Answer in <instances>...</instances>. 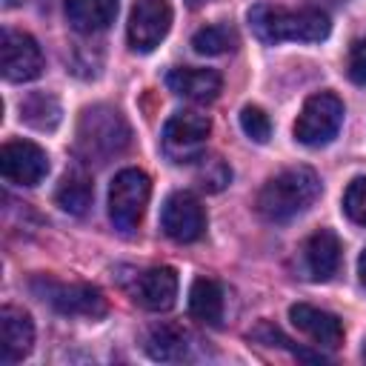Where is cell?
<instances>
[{
	"label": "cell",
	"instance_id": "obj_1",
	"mask_svg": "<svg viewBox=\"0 0 366 366\" xmlns=\"http://www.w3.org/2000/svg\"><path fill=\"white\" fill-rule=\"evenodd\" d=\"M249 26L263 43H317L326 40L332 23L320 9H283L272 3H257L249 9Z\"/></svg>",
	"mask_w": 366,
	"mask_h": 366
},
{
	"label": "cell",
	"instance_id": "obj_2",
	"mask_svg": "<svg viewBox=\"0 0 366 366\" xmlns=\"http://www.w3.org/2000/svg\"><path fill=\"white\" fill-rule=\"evenodd\" d=\"M320 197V177L309 166H289L266 180L257 194V212L272 223H286L303 214Z\"/></svg>",
	"mask_w": 366,
	"mask_h": 366
},
{
	"label": "cell",
	"instance_id": "obj_3",
	"mask_svg": "<svg viewBox=\"0 0 366 366\" xmlns=\"http://www.w3.org/2000/svg\"><path fill=\"white\" fill-rule=\"evenodd\" d=\"M132 143V129L126 117L106 103L89 106L77 123V152L89 163H109L112 157L123 154Z\"/></svg>",
	"mask_w": 366,
	"mask_h": 366
},
{
	"label": "cell",
	"instance_id": "obj_4",
	"mask_svg": "<svg viewBox=\"0 0 366 366\" xmlns=\"http://www.w3.org/2000/svg\"><path fill=\"white\" fill-rule=\"evenodd\" d=\"M31 292L49 303L54 312L60 315H69V317H89V320H97L109 312L106 306V297L100 289L89 286V283H60L54 277H34L31 280Z\"/></svg>",
	"mask_w": 366,
	"mask_h": 366
},
{
	"label": "cell",
	"instance_id": "obj_5",
	"mask_svg": "<svg viewBox=\"0 0 366 366\" xmlns=\"http://www.w3.org/2000/svg\"><path fill=\"white\" fill-rule=\"evenodd\" d=\"M149 194H152V180L146 172L140 169L117 172L109 186V217L114 229H120L123 234L134 232L146 214Z\"/></svg>",
	"mask_w": 366,
	"mask_h": 366
},
{
	"label": "cell",
	"instance_id": "obj_6",
	"mask_svg": "<svg viewBox=\"0 0 366 366\" xmlns=\"http://www.w3.org/2000/svg\"><path fill=\"white\" fill-rule=\"evenodd\" d=\"M340 123H343L340 97L332 92H317L303 103V109L295 120V137H297V143L317 149L337 137Z\"/></svg>",
	"mask_w": 366,
	"mask_h": 366
},
{
	"label": "cell",
	"instance_id": "obj_7",
	"mask_svg": "<svg viewBox=\"0 0 366 366\" xmlns=\"http://www.w3.org/2000/svg\"><path fill=\"white\" fill-rule=\"evenodd\" d=\"M212 132V120L200 112H174L160 132L163 154L172 163H192L203 154Z\"/></svg>",
	"mask_w": 366,
	"mask_h": 366
},
{
	"label": "cell",
	"instance_id": "obj_8",
	"mask_svg": "<svg viewBox=\"0 0 366 366\" xmlns=\"http://www.w3.org/2000/svg\"><path fill=\"white\" fill-rule=\"evenodd\" d=\"M43 51L37 46V40L26 31L17 29H6L0 37V69L3 77L11 83H26L43 74Z\"/></svg>",
	"mask_w": 366,
	"mask_h": 366
},
{
	"label": "cell",
	"instance_id": "obj_9",
	"mask_svg": "<svg viewBox=\"0 0 366 366\" xmlns=\"http://www.w3.org/2000/svg\"><path fill=\"white\" fill-rule=\"evenodd\" d=\"M160 229L177 243H194L206 232V212L192 192H172L160 209Z\"/></svg>",
	"mask_w": 366,
	"mask_h": 366
},
{
	"label": "cell",
	"instance_id": "obj_10",
	"mask_svg": "<svg viewBox=\"0 0 366 366\" xmlns=\"http://www.w3.org/2000/svg\"><path fill=\"white\" fill-rule=\"evenodd\" d=\"M123 289L137 306L149 312H166L174 306L177 297V272L172 266H152L123 280Z\"/></svg>",
	"mask_w": 366,
	"mask_h": 366
},
{
	"label": "cell",
	"instance_id": "obj_11",
	"mask_svg": "<svg viewBox=\"0 0 366 366\" xmlns=\"http://www.w3.org/2000/svg\"><path fill=\"white\" fill-rule=\"evenodd\" d=\"M172 29L169 0H137L129 17V46L132 51H154Z\"/></svg>",
	"mask_w": 366,
	"mask_h": 366
},
{
	"label": "cell",
	"instance_id": "obj_12",
	"mask_svg": "<svg viewBox=\"0 0 366 366\" xmlns=\"http://www.w3.org/2000/svg\"><path fill=\"white\" fill-rule=\"evenodd\" d=\"M0 174L17 186H37L49 174V154L31 140H9L0 149Z\"/></svg>",
	"mask_w": 366,
	"mask_h": 366
},
{
	"label": "cell",
	"instance_id": "obj_13",
	"mask_svg": "<svg viewBox=\"0 0 366 366\" xmlns=\"http://www.w3.org/2000/svg\"><path fill=\"white\" fill-rule=\"evenodd\" d=\"M34 346V323L29 312L17 306L0 309V363L11 366L23 360Z\"/></svg>",
	"mask_w": 366,
	"mask_h": 366
},
{
	"label": "cell",
	"instance_id": "obj_14",
	"mask_svg": "<svg viewBox=\"0 0 366 366\" xmlns=\"http://www.w3.org/2000/svg\"><path fill=\"white\" fill-rule=\"evenodd\" d=\"M289 320L297 332H303L309 340H315L323 349H340L343 343V323L332 312H323L309 303H295L289 309Z\"/></svg>",
	"mask_w": 366,
	"mask_h": 366
},
{
	"label": "cell",
	"instance_id": "obj_15",
	"mask_svg": "<svg viewBox=\"0 0 366 366\" xmlns=\"http://www.w3.org/2000/svg\"><path fill=\"white\" fill-rule=\"evenodd\" d=\"M166 86L172 94L183 97V100H192V103H212L220 89H223V80L214 69H192V66H177V69H169L166 74Z\"/></svg>",
	"mask_w": 366,
	"mask_h": 366
},
{
	"label": "cell",
	"instance_id": "obj_16",
	"mask_svg": "<svg viewBox=\"0 0 366 366\" xmlns=\"http://www.w3.org/2000/svg\"><path fill=\"white\" fill-rule=\"evenodd\" d=\"M303 266L312 280H329L340 269V240L329 229H317L303 243Z\"/></svg>",
	"mask_w": 366,
	"mask_h": 366
},
{
	"label": "cell",
	"instance_id": "obj_17",
	"mask_svg": "<svg viewBox=\"0 0 366 366\" xmlns=\"http://www.w3.org/2000/svg\"><path fill=\"white\" fill-rule=\"evenodd\" d=\"M189 349H192V335L177 323H157L146 332V352L154 360L163 363L186 360Z\"/></svg>",
	"mask_w": 366,
	"mask_h": 366
},
{
	"label": "cell",
	"instance_id": "obj_18",
	"mask_svg": "<svg viewBox=\"0 0 366 366\" xmlns=\"http://www.w3.org/2000/svg\"><path fill=\"white\" fill-rule=\"evenodd\" d=\"M66 17L74 31L97 34L117 17V0H66Z\"/></svg>",
	"mask_w": 366,
	"mask_h": 366
},
{
	"label": "cell",
	"instance_id": "obj_19",
	"mask_svg": "<svg viewBox=\"0 0 366 366\" xmlns=\"http://www.w3.org/2000/svg\"><path fill=\"white\" fill-rule=\"evenodd\" d=\"M94 200V183L83 169H71L54 189V203L69 214H86Z\"/></svg>",
	"mask_w": 366,
	"mask_h": 366
},
{
	"label": "cell",
	"instance_id": "obj_20",
	"mask_svg": "<svg viewBox=\"0 0 366 366\" xmlns=\"http://www.w3.org/2000/svg\"><path fill=\"white\" fill-rule=\"evenodd\" d=\"M189 315L206 326H220L223 320V289L212 277H197L189 289Z\"/></svg>",
	"mask_w": 366,
	"mask_h": 366
},
{
	"label": "cell",
	"instance_id": "obj_21",
	"mask_svg": "<svg viewBox=\"0 0 366 366\" xmlns=\"http://www.w3.org/2000/svg\"><path fill=\"white\" fill-rule=\"evenodd\" d=\"M20 120L34 129H54L60 123V103L46 92H34L20 100Z\"/></svg>",
	"mask_w": 366,
	"mask_h": 366
},
{
	"label": "cell",
	"instance_id": "obj_22",
	"mask_svg": "<svg viewBox=\"0 0 366 366\" xmlns=\"http://www.w3.org/2000/svg\"><path fill=\"white\" fill-rule=\"evenodd\" d=\"M237 46V31L226 23H214V26H203L194 31L192 37V49L197 54H206V57H214V54H226Z\"/></svg>",
	"mask_w": 366,
	"mask_h": 366
},
{
	"label": "cell",
	"instance_id": "obj_23",
	"mask_svg": "<svg viewBox=\"0 0 366 366\" xmlns=\"http://www.w3.org/2000/svg\"><path fill=\"white\" fill-rule=\"evenodd\" d=\"M194 183L206 194H217L232 183V169L220 154H200L194 166Z\"/></svg>",
	"mask_w": 366,
	"mask_h": 366
},
{
	"label": "cell",
	"instance_id": "obj_24",
	"mask_svg": "<svg viewBox=\"0 0 366 366\" xmlns=\"http://www.w3.org/2000/svg\"><path fill=\"white\" fill-rule=\"evenodd\" d=\"M252 337H254V340H260V343H269V346H283V349H289L292 355H297V357H303V360H323V355H312V352H306V349L292 346V340H289L277 326H272L269 320L257 323V326H254V332H252Z\"/></svg>",
	"mask_w": 366,
	"mask_h": 366
},
{
	"label": "cell",
	"instance_id": "obj_25",
	"mask_svg": "<svg viewBox=\"0 0 366 366\" xmlns=\"http://www.w3.org/2000/svg\"><path fill=\"white\" fill-rule=\"evenodd\" d=\"M240 129L246 132V137H252L254 143H266L272 134V123L269 114L260 106H243L240 112Z\"/></svg>",
	"mask_w": 366,
	"mask_h": 366
},
{
	"label": "cell",
	"instance_id": "obj_26",
	"mask_svg": "<svg viewBox=\"0 0 366 366\" xmlns=\"http://www.w3.org/2000/svg\"><path fill=\"white\" fill-rule=\"evenodd\" d=\"M343 212L349 220L366 226V177H355L343 192Z\"/></svg>",
	"mask_w": 366,
	"mask_h": 366
},
{
	"label": "cell",
	"instance_id": "obj_27",
	"mask_svg": "<svg viewBox=\"0 0 366 366\" xmlns=\"http://www.w3.org/2000/svg\"><path fill=\"white\" fill-rule=\"evenodd\" d=\"M346 71L352 77V83L357 86H366V40H355L352 49H349V63H346Z\"/></svg>",
	"mask_w": 366,
	"mask_h": 366
},
{
	"label": "cell",
	"instance_id": "obj_28",
	"mask_svg": "<svg viewBox=\"0 0 366 366\" xmlns=\"http://www.w3.org/2000/svg\"><path fill=\"white\" fill-rule=\"evenodd\" d=\"M357 274H360V283L366 286V249H363V254H360V260H357Z\"/></svg>",
	"mask_w": 366,
	"mask_h": 366
},
{
	"label": "cell",
	"instance_id": "obj_29",
	"mask_svg": "<svg viewBox=\"0 0 366 366\" xmlns=\"http://www.w3.org/2000/svg\"><path fill=\"white\" fill-rule=\"evenodd\" d=\"M20 3H23V0H3L6 9H14V6H20Z\"/></svg>",
	"mask_w": 366,
	"mask_h": 366
},
{
	"label": "cell",
	"instance_id": "obj_30",
	"mask_svg": "<svg viewBox=\"0 0 366 366\" xmlns=\"http://www.w3.org/2000/svg\"><path fill=\"white\" fill-rule=\"evenodd\" d=\"M189 6H203V3H209V0H186Z\"/></svg>",
	"mask_w": 366,
	"mask_h": 366
},
{
	"label": "cell",
	"instance_id": "obj_31",
	"mask_svg": "<svg viewBox=\"0 0 366 366\" xmlns=\"http://www.w3.org/2000/svg\"><path fill=\"white\" fill-rule=\"evenodd\" d=\"M363 357H366V349H363Z\"/></svg>",
	"mask_w": 366,
	"mask_h": 366
}]
</instances>
